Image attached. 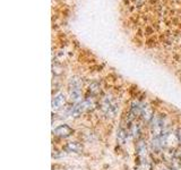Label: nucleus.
Instances as JSON below:
<instances>
[{
    "label": "nucleus",
    "instance_id": "nucleus-1",
    "mask_svg": "<svg viewBox=\"0 0 181 170\" xmlns=\"http://www.w3.org/2000/svg\"><path fill=\"white\" fill-rule=\"evenodd\" d=\"M168 131L166 119L162 115H156L151 121V132L153 137H160Z\"/></svg>",
    "mask_w": 181,
    "mask_h": 170
},
{
    "label": "nucleus",
    "instance_id": "nucleus-2",
    "mask_svg": "<svg viewBox=\"0 0 181 170\" xmlns=\"http://www.w3.org/2000/svg\"><path fill=\"white\" fill-rule=\"evenodd\" d=\"M101 109L104 112V115L112 118L117 115V112L119 110L118 102L111 94H107L101 101Z\"/></svg>",
    "mask_w": 181,
    "mask_h": 170
},
{
    "label": "nucleus",
    "instance_id": "nucleus-3",
    "mask_svg": "<svg viewBox=\"0 0 181 170\" xmlns=\"http://www.w3.org/2000/svg\"><path fill=\"white\" fill-rule=\"evenodd\" d=\"M73 132V128H70L68 125H60L59 127H57L54 129V135L65 138V137H68V136L71 135Z\"/></svg>",
    "mask_w": 181,
    "mask_h": 170
},
{
    "label": "nucleus",
    "instance_id": "nucleus-4",
    "mask_svg": "<svg viewBox=\"0 0 181 170\" xmlns=\"http://www.w3.org/2000/svg\"><path fill=\"white\" fill-rule=\"evenodd\" d=\"M140 116H142V119L144 123H151L152 119H153V117H154V114H153V109H152V107L150 106H144V108H143V111L142 114H140Z\"/></svg>",
    "mask_w": 181,
    "mask_h": 170
},
{
    "label": "nucleus",
    "instance_id": "nucleus-5",
    "mask_svg": "<svg viewBox=\"0 0 181 170\" xmlns=\"http://www.w3.org/2000/svg\"><path fill=\"white\" fill-rule=\"evenodd\" d=\"M66 102V97L64 93H58L53 98L52 100V108L54 109V110H58V109H60L61 107L65 104Z\"/></svg>",
    "mask_w": 181,
    "mask_h": 170
},
{
    "label": "nucleus",
    "instance_id": "nucleus-6",
    "mask_svg": "<svg viewBox=\"0 0 181 170\" xmlns=\"http://www.w3.org/2000/svg\"><path fill=\"white\" fill-rule=\"evenodd\" d=\"M85 111V107H84V103L82 102H78L75 104V107H73V109H71V112H70V116L74 117V118H77L79 116L82 115V112Z\"/></svg>",
    "mask_w": 181,
    "mask_h": 170
},
{
    "label": "nucleus",
    "instance_id": "nucleus-7",
    "mask_svg": "<svg viewBox=\"0 0 181 170\" xmlns=\"http://www.w3.org/2000/svg\"><path fill=\"white\" fill-rule=\"evenodd\" d=\"M66 150L68 152L81 153L83 151V145L78 142H69L68 144L66 145Z\"/></svg>",
    "mask_w": 181,
    "mask_h": 170
},
{
    "label": "nucleus",
    "instance_id": "nucleus-8",
    "mask_svg": "<svg viewBox=\"0 0 181 170\" xmlns=\"http://www.w3.org/2000/svg\"><path fill=\"white\" fill-rule=\"evenodd\" d=\"M81 89H82V82L79 81L77 77H71L69 81V92L81 91Z\"/></svg>",
    "mask_w": 181,
    "mask_h": 170
},
{
    "label": "nucleus",
    "instance_id": "nucleus-9",
    "mask_svg": "<svg viewBox=\"0 0 181 170\" xmlns=\"http://www.w3.org/2000/svg\"><path fill=\"white\" fill-rule=\"evenodd\" d=\"M126 140H127V131L125 128L120 127L118 131V141L120 142V144H125Z\"/></svg>",
    "mask_w": 181,
    "mask_h": 170
},
{
    "label": "nucleus",
    "instance_id": "nucleus-10",
    "mask_svg": "<svg viewBox=\"0 0 181 170\" xmlns=\"http://www.w3.org/2000/svg\"><path fill=\"white\" fill-rule=\"evenodd\" d=\"M130 133L133 134L134 137H138V135L140 134V126L138 124H134L131 126V129H130Z\"/></svg>",
    "mask_w": 181,
    "mask_h": 170
},
{
    "label": "nucleus",
    "instance_id": "nucleus-11",
    "mask_svg": "<svg viewBox=\"0 0 181 170\" xmlns=\"http://www.w3.org/2000/svg\"><path fill=\"white\" fill-rule=\"evenodd\" d=\"M90 92L96 94L99 92V84L97 83H93V84L90 85Z\"/></svg>",
    "mask_w": 181,
    "mask_h": 170
},
{
    "label": "nucleus",
    "instance_id": "nucleus-12",
    "mask_svg": "<svg viewBox=\"0 0 181 170\" xmlns=\"http://www.w3.org/2000/svg\"><path fill=\"white\" fill-rule=\"evenodd\" d=\"M174 157H177V158H179V159H181V149L178 150V152L174 154Z\"/></svg>",
    "mask_w": 181,
    "mask_h": 170
},
{
    "label": "nucleus",
    "instance_id": "nucleus-13",
    "mask_svg": "<svg viewBox=\"0 0 181 170\" xmlns=\"http://www.w3.org/2000/svg\"><path fill=\"white\" fill-rule=\"evenodd\" d=\"M163 170H172V169H170V168H169V169H163Z\"/></svg>",
    "mask_w": 181,
    "mask_h": 170
}]
</instances>
